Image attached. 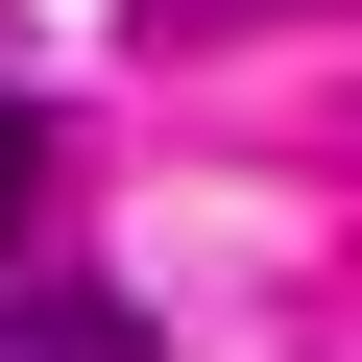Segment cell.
I'll return each mask as SVG.
<instances>
[{"label": "cell", "mask_w": 362, "mask_h": 362, "mask_svg": "<svg viewBox=\"0 0 362 362\" xmlns=\"http://www.w3.org/2000/svg\"><path fill=\"white\" fill-rule=\"evenodd\" d=\"M0 362H169V338H145V290H97V266H0Z\"/></svg>", "instance_id": "obj_1"}, {"label": "cell", "mask_w": 362, "mask_h": 362, "mask_svg": "<svg viewBox=\"0 0 362 362\" xmlns=\"http://www.w3.org/2000/svg\"><path fill=\"white\" fill-rule=\"evenodd\" d=\"M0 218H25V121H0Z\"/></svg>", "instance_id": "obj_2"}]
</instances>
